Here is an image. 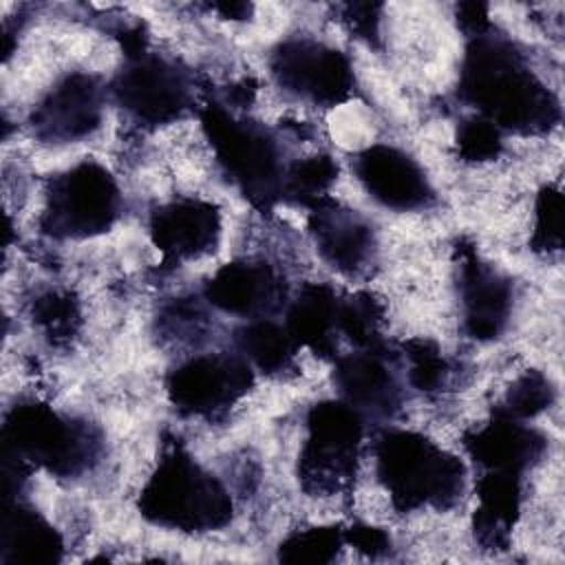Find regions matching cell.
<instances>
[{"label":"cell","mask_w":565,"mask_h":565,"mask_svg":"<svg viewBox=\"0 0 565 565\" xmlns=\"http://www.w3.org/2000/svg\"><path fill=\"white\" fill-rule=\"evenodd\" d=\"M459 95L501 132L543 135L561 119L556 95L527 66L523 53L490 31L470 38L466 46Z\"/></svg>","instance_id":"6da1fadb"},{"label":"cell","mask_w":565,"mask_h":565,"mask_svg":"<svg viewBox=\"0 0 565 565\" xmlns=\"http://www.w3.org/2000/svg\"><path fill=\"white\" fill-rule=\"evenodd\" d=\"M375 472L399 512L452 508L466 486L459 457L415 430L386 428L377 435Z\"/></svg>","instance_id":"7a4b0ae2"},{"label":"cell","mask_w":565,"mask_h":565,"mask_svg":"<svg viewBox=\"0 0 565 565\" xmlns=\"http://www.w3.org/2000/svg\"><path fill=\"white\" fill-rule=\"evenodd\" d=\"M99 446L93 426L35 399L20 402L4 415V470L26 475L31 466H40L55 477H79L97 461Z\"/></svg>","instance_id":"3957f363"},{"label":"cell","mask_w":565,"mask_h":565,"mask_svg":"<svg viewBox=\"0 0 565 565\" xmlns=\"http://www.w3.org/2000/svg\"><path fill=\"white\" fill-rule=\"evenodd\" d=\"M146 521L185 534H203L232 521L234 503L227 488L201 468L183 448L168 450L139 494Z\"/></svg>","instance_id":"277c9868"},{"label":"cell","mask_w":565,"mask_h":565,"mask_svg":"<svg viewBox=\"0 0 565 565\" xmlns=\"http://www.w3.org/2000/svg\"><path fill=\"white\" fill-rule=\"evenodd\" d=\"M201 126L225 177L258 207L285 199V163L276 137L258 121L236 117L212 102L201 110Z\"/></svg>","instance_id":"5b68a950"},{"label":"cell","mask_w":565,"mask_h":565,"mask_svg":"<svg viewBox=\"0 0 565 565\" xmlns=\"http://www.w3.org/2000/svg\"><path fill=\"white\" fill-rule=\"evenodd\" d=\"M305 430L298 457L300 486L313 497L344 492L358 470L364 415L342 399L318 402L307 413Z\"/></svg>","instance_id":"8992f818"},{"label":"cell","mask_w":565,"mask_h":565,"mask_svg":"<svg viewBox=\"0 0 565 565\" xmlns=\"http://www.w3.org/2000/svg\"><path fill=\"white\" fill-rule=\"evenodd\" d=\"M119 212L115 177L102 163L84 159L49 181L40 227L53 238H93L108 232Z\"/></svg>","instance_id":"52a82bcc"},{"label":"cell","mask_w":565,"mask_h":565,"mask_svg":"<svg viewBox=\"0 0 565 565\" xmlns=\"http://www.w3.org/2000/svg\"><path fill=\"white\" fill-rule=\"evenodd\" d=\"M269 71L282 90L322 108L347 102L355 86L349 57L311 38L278 42L269 55Z\"/></svg>","instance_id":"ba28073f"},{"label":"cell","mask_w":565,"mask_h":565,"mask_svg":"<svg viewBox=\"0 0 565 565\" xmlns=\"http://www.w3.org/2000/svg\"><path fill=\"white\" fill-rule=\"evenodd\" d=\"M110 93L117 106L143 126L170 124L192 104V84L185 71L148 51L126 57Z\"/></svg>","instance_id":"9c48e42d"},{"label":"cell","mask_w":565,"mask_h":565,"mask_svg":"<svg viewBox=\"0 0 565 565\" xmlns=\"http://www.w3.org/2000/svg\"><path fill=\"white\" fill-rule=\"evenodd\" d=\"M252 382V366L238 353H199L170 371L166 391L183 415L214 417L232 408Z\"/></svg>","instance_id":"30bf717a"},{"label":"cell","mask_w":565,"mask_h":565,"mask_svg":"<svg viewBox=\"0 0 565 565\" xmlns=\"http://www.w3.org/2000/svg\"><path fill=\"white\" fill-rule=\"evenodd\" d=\"M104 88L90 73L60 77L35 104L29 121L40 141L73 143L95 132L104 117Z\"/></svg>","instance_id":"8fae6325"},{"label":"cell","mask_w":565,"mask_h":565,"mask_svg":"<svg viewBox=\"0 0 565 565\" xmlns=\"http://www.w3.org/2000/svg\"><path fill=\"white\" fill-rule=\"evenodd\" d=\"M355 179L364 192L386 210L413 212L435 201V190L424 168L402 148L373 143L353 161Z\"/></svg>","instance_id":"7c38bea8"},{"label":"cell","mask_w":565,"mask_h":565,"mask_svg":"<svg viewBox=\"0 0 565 565\" xmlns=\"http://www.w3.org/2000/svg\"><path fill=\"white\" fill-rule=\"evenodd\" d=\"M205 300L232 316L245 320L276 313L287 298L280 274L258 260H234L212 274L203 287Z\"/></svg>","instance_id":"4fadbf2b"},{"label":"cell","mask_w":565,"mask_h":565,"mask_svg":"<svg viewBox=\"0 0 565 565\" xmlns=\"http://www.w3.org/2000/svg\"><path fill=\"white\" fill-rule=\"evenodd\" d=\"M150 238L168 263H185L210 254L221 236V212L203 199H174L150 216Z\"/></svg>","instance_id":"5bb4252c"},{"label":"cell","mask_w":565,"mask_h":565,"mask_svg":"<svg viewBox=\"0 0 565 565\" xmlns=\"http://www.w3.org/2000/svg\"><path fill=\"white\" fill-rule=\"evenodd\" d=\"M333 380L340 399L362 415L388 417L402 404V386L382 344L338 358Z\"/></svg>","instance_id":"9a60e30c"},{"label":"cell","mask_w":565,"mask_h":565,"mask_svg":"<svg viewBox=\"0 0 565 565\" xmlns=\"http://www.w3.org/2000/svg\"><path fill=\"white\" fill-rule=\"evenodd\" d=\"M463 446L481 472L523 477V472L543 457L547 441L536 428H530L521 419L494 413L490 422L466 435Z\"/></svg>","instance_id":"2e32d148"},{"label":"cell","mask_w":565,"mask_h":565,"mask_svg":"<svg viewBox=\"0 0 565 565\" xmlns=\"http://www.w3.org/2000/svg\"><path fill=\"white\" fill-rule=\"evenodd\" d=\"M309 232L320 256L340 274H358L373 258V227L360 214L327 196L311 205Z\"/></svg>","instance_id":"e0dca14e"},{"label":"cell","mask_w":565,"mask_h":565,"mask_svg":"<svg viewBox=\"0 0 565 565\" xmlns=\"http://www.w3.org/2000/svg\"><path fill=\"white\" fill-rule=\"evenodd\" d=\"M459 296L466 333L481 342L499 338L512 309V287L475 252L459 265Z\"/></svg>","instance_id":"ac0fdd59"},{"label":"cell","mask_w":565,"mask_h":565,"mask_svg":"<svg viewBox=\"0 0 565 565\" xmlns=\"http://www.w3.org/2000/svg\"><path fill=\"white\" fill-rule=\"evenodd\" d=\"M340 298L324 282H307L289 302L285 327L298 347L320 358H333L338 347Z\"/></svg>","instance_id":"d6986e66"},{"label":"cell","mask_w":565,"mask_h":565,"mask_svg":"<svg viewBox=\"0 0 565 565\" xmlns=\"http://www.w3.org/2000/svg\"><path fill=\"white\" fill-rule=\"evenodd\" d=\"M475 539L481 547L503 550L521 512L523 477L510 472H481L477 481Z\"/></svg>","instance_id":"ffe728a7"},{"label":"cell","mask_w":565,"mask_h":565,"mask_svg":"<svg viewBox=\"0 0 565 565\" xmlns=\"http://www.w3.org/2000/svg\"><path fill=\"white\" fill-rule=\"evenodd\" d=\"M2 563L51 565L64 556L60 532L33 508L15 501L4 508L0 530Z\"/></svg>","instance_id":"44dd1931"},{"label":"cell","mask_w":565,"mask_h":565,"mask_svg":"<svg viewBox=\"0 0 565 565\" xmlns=\"http://www.w3.org/2000/svg\"><path fill=\"white\" fill-rule=\"evenodd\" d=\"M234 342L238 355L245 358L249 366L267 375L287 371L300 349L287 327L274 322L271 318L247 320L236 329Z\"/></svg>","instance_id":"7402d4cb"},{"label":"cell","mask_w":565,"mask_h":565,"mask_svg":"<svg viewBox=\"0 0 565 565\" xmlns=\"http://www.w3.org/2000/svg\"><path fill=\"white\" fill-rule=\"evenodd\" d=\"M344 545V530L338 525H316L289 534L278 547V561L285 563H331Z\"/></svg>","instance_id":"603a6c76"},{"label":"cell","mask_w":565,"mask_h":565,"mask_svg":"<svg viewBox=\"0 0 565 565\" xmlns=\"http://www.w3.org/2000/svg\"><path fill=\"white\" fill-rule=\"evenodd\" d=\"M335 174L338 166L329 154L298 159L285 172V196L311 207L327 196V190L335 181Z\"/></svg>","instance_id":"cb8c5ba5"},{"label":"cell","mask_w":565,"mask_h":565,"mask_svg":"<svg viewBox=\"0 0 565 565\" xmlns=\"http://www.w3.org/2000/svg\"><path fill=\"white\" fill-rule=\"evenodd\" d=\"M382 307L369 294H353L340 300L338 331L358 349L380 347Z\"/></svg>","instance_id":"d4e9b609"},{"label":"cell","mask_w":565,"mask_h":565,"mask_svg":"<svg viewBox=\"0 0 565 565\" xmlns=\"http://www.w3.org/2000/svg\"><path fill=\"white\" fill-rule=\"evenodd\" d=\"M552 397L554 391L550 380L539 371H527L512 384L503 399V406L497 408V413L514 419H527L545 411L552 404Z\"/></svg>","instance_id":"484cf974"},{"label":"cell","mask_w":565,"mask_h":565,"mask_svg":"<svg viewBox=\"0 0 565 565\" xmlns=\"http://www.w3.org/2000/svg\"><path fill=\"white\" fill-rule=\"evenodd\" d=\"M33 320L53 340H66L75 333L79 322V307L71 294L49 291L42 294L33 305Z\"/></svg>","instance_id":"4316f807"},{"label":"cell","mask_w":565,"mask_h":565,"mask_svg":"<svg viewBox=\"0 0 565 565\" xmlns=\"http://www.w3.org/2000/svg\"><path fill=\"white\" fill-rule=\"evenodd\" d=\"M408 360V382L419 391H437L448 377V362L441 351L428 340H411L404 344Z\"/></svg>","instance_id":"83f0119b"},{"label":"cell","mask_w":565,"mask_h":565,"mask_svg":"<svg viewBox=\"0 0 565 565\" xmlns=\"http://www.w3.org/2000/svg\"><path fill=\"white\" fill-rule=\"evenodd\" d=\"M536 218L532 245L539 252H554L563 245V194L554 185H545L536 199Z\"/></svg>","instance_id":"f1b7e54d"},{"label":"cell","mask_w":565,"mask_h":565,"mask_svg":"<svg viewBox=\"0 0 565 565\" xmlns=\"http://www.w3.org/2000/svg\"><path fill=\"white\" fill-rule=\"evenodd\" d=\"M457 150L466 161H490L503 150V132L483 117L466 119L457 130Z\"/></svg>","instance_id":"f546056e"},{"label":"cell","mask_w":565,"mask_h":565,"mask_svg":"<svg viewBox=\"0 0 565 565\" xmlns=\"http://www.w3.org/2000/svg\"><path fill=\"white\" fill-rule=\"evenodd\" d=\"M344 543L353 545L358 552H364L369 556L384 554L391 547V539L380 527L364 523H355L349 530H344Z\"/></svg>","instance_id":"4dcf8cb0"},{"label":"cell","mask_w":565,"mask_h":565,"mask_svg":"<svg viewBox=\"0 0 565 565\" xmlns=\"http://www.w3.org/2000/svg\"><path fill=\"white\" fill-rule=\"evenodd\" d=\"M457 15H459V26L468 33V38H477V35H483L490 31L488 4H481V2L459 4Z\"/></svg>","instance_id":"1f68e13d"},{"label":"cell","mask_w":565,"mask_h":565,"mask_svg":"<svg viewBox=\"0 0 565 565\" xmlns=\"http://www.w3.org/2000/svg\"><path fill=\"white\" fill-rule=\"evenodd\" d=\"M377 11H380V7H375V4H349L347 20L360 38L371 40L373 35H377V20H380Z\"/></svg>","instance_id":"d6a6232c"}]
</instances>
